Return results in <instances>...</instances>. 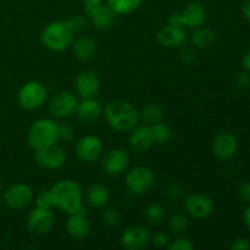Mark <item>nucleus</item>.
<instances>
[{
    "instance_id": "nucleus-19",
    "label": "nucleus",
    "mask_w": 250,
    "mask_h": 250,
    "mask_svg": "<svg viewBox=\"0 0 250 250\" xmlns=\"http://www.w3.org/2000/svg\"><path fill=\"white\" fill-rule=\"evenodd\" d=\"M155 38L159 45L164 48H181L186 44L188 36L185 27H173L166 24L159 29Z\"/></svg>"
},
{
    "instance_id": "nucleus-18",
    "label": "nucleus",
    "mask_w": 250,
    "mask_h": 250,
    "mask_svg": "<svg viewBox=\"0 0 250 250\" xmlns=\"http://www.w3.org/2000/svg\"><path fill=\"white\" fill-rule=\"evenodd\" d=\"M238 149V141L231 132H222L217 134L211 143L212 154L221 161L229 160L233 158Z\"/></svg>"
},
{
    "instance_id": "nucleus-22",
    "label": "nucleus",
    "mask_w": 250,
    "mask_h": 250,
    "mask_svg": "<svg viewBox=\"0 0 250 250\" xmlns=\"http://www.w3.org/2000/svg\"><path fill=\"white\" fill-rule=\"evenodd\" d=\"M181 12H182L183 21H185V27L194 29L203 26L207 21V9L202 2H189Z\"/></svg>"
},
{
    "instance_id": "nucleus-3",
    "label": "nucleus",
    "mask_w": 250,
    "mask_h": 250,
    "mask_svg": "<svg viewBox=\"0 0 250 250\" xmlns=\"http://www.w3.org/2000/svg\"><path fill=\"white\" fill-rule=\"evenodd\" d=\"M42 44L51 51H65L72 45L75 34L66 21H53L46 24L41 34Z\"/></svg>"
},
{
    "instance_id": "nucleus-27",
    "label": "nucleus",
    "mask_w": 250,
    "mask_h": 250,
    "mask_svg": "<svg viewBox=\"0 0 250 250\" xmlns=\"http://www.w3.org/2000/svg\"><path fill=\"white\" fill-rule=\"evenodd\" d=\"M116 15H129L141 7L143 0H105Z\"/></svg>"
},
{
    "instance_id": "nucleus-32",
    "label": "nucleus",
    "mask_w": 250,
    "mask_h": 250,
    "mask_svg": "<svg viewBox=\"0 0 250 250\" xmlns=\"http://www.w3.org/2000/svg\"><path fill=\"white\" fill-rule=\"evenodd\" d=\"M102 221L107 227H117L121 222V214L117 209L109 208L102 214Z\"/></svg>"
},
{
    "instance_id": "nucleus-20",
    "label": "nucleus",
    "mask_w": 250,
    "mask_h": 250,
    "mask_svg": "<svg viewBox=\"0 0 250 250\" xmlns=\"http://www.w3.org/2000/svg\"><path fill=\"white\" fill-rule=\"evenodd\" d=\"M129 146L134 153L143 154L154 146L153 132L148 125H137L129 131Z\"/></svg>"
},
{
    "instance_id": "nucleus-13",
    "label": "nucleus",
    "mask_w": 250,
    "mask_h": 250,
    "mask_svg": "<svg viewBox=\"0 0 250 250\" xmlns=\"http://www.w3.org/2000/svg\"><path fill=\"white\" fill-rule=\"evenodd\" d=\"M131 158L122 148L110 149L102 159V168L106 175L120 176L128 168Z\"/></svg>"
},
{
    "instance_id": "nucleus-10",
    "label": "nucleus",
    "mask_w": 250,
    "mask_h": 250,
    "mask_svg": "<svg viewBox=\"0 0 250 250\" xmlns=\"http://www.w3.org/2000/svg\"><path fill=\"white\" fill-rule=\"evenodd\" d=\"M34 160L41 167L46 170H59L67 163V153L62 146L55 143L46 148L36 150Z\"/></svg>"
},
{
    "instance_id": "nucleus-26",
    "label": "nucleus",
    "mask_w": 250,
    "mask_h": 250,
    "mask_svg": "<svg viewBox=\"0 0 250 250\" xmlns=\"http://www.w3.org/2000/svg\"><path fill=\"white\" fill-rule=\"evenodd\" d=\"M164 117H165V110L159 104L149 103L139 110V121L143 122L144 125H148V126H153L159 122H163Z\"/></svg>"
},
{
    "instance_id": "nucleus-40",
    "label": "nucleus",
    "mask_w": 250,
    "mask_h": 250,
    "mask_svg": "<svg viewBox=\"0 0 250 250\" xmlns=\"http://www.w3.org/2000/svg\"><path fill=\"white\" fill-rule=\"evenodd\" d=\"M236 83L239 88H242V89L248 88L250 85V75L248 71H244V72L238 73L236 77Z\"/></svg>"
},
{
    "instance_id": "nucleus-30",
    "label": "nucleus",
    "mask_w": 250,
    "mask_h": 250,
    "mask_svg": "<svg viewBox=\"0 0 250 250\" xmlns=\"http://www.w3.org/2000/svg\"><path fill=\"white\" fill-rule=\"evenodd\" d=\"M146 221L151 225H159L165 219V208L159 203H150L144 211Z\"/></svg>"
},
{
    "instance_id": "nucleus-11",
    "label": "nucleus",
    "mask_w": 250,
    "mask_h": 250,
    "mask_svg": "<svg viewBox=\"0 0 250 250\" xmlns=\"http://www.w3.org/2000/svg\"><path fill=\"white\" fill-rule=\"evenodd\" d=\"M27 229L36 236H43L51 231L55 224V215L51 209L36 207L27 216Z\"/></svg>"
},
{
    "instance_id": "nucleus-47",
    "label": "nucleus",
    "mask_w": 250,
    "mask_h": 250,
    "mask_svg": "<svg viewBox=\"0 0 250 250\" xmlns=\"http://www.w3.org/2000/svg\"><path fill=\"white\" fill-rule=\"evenodd\" d=\"M0 215H1V204H0Z\"/></svg>"
},
{
    "instance_id": "nucleus-9",
    "label": "nucleus",
    "mask_w": 250,
    "mask_h": 250,
    "mask_svg": "<svg viewBox=\"0 0 250 250\" xmlns=\"http://www.w3.org/2000/svg\"><path fill=\"white\" fill-rule=\"evenodd\" d=\"M104 150L103 141L98 136L88 134L77 141L75 146L76 158L83 164H93L102 156Z\"/></svg>"
},
{
    "instance_id": "nucleus-46",
    "label": "nucleus",
    "mask_w": 250,
    "mask_h": 250,
    "mask_svg": "<svg viewBox=\"0 0 250 250\" xmlns=\"http://www.w3.org/2000/svg\"><path fill=\"white\" fill-rule=\"evenodd\" d=\"M84 5H97V4H103L105 0H82Z\"/></svg>"
},
{
    "instance_id": "nucleus-1",
    "label": "nucleus",
    "mask_w": 250,
    "mask_h": 250,
    "mask_svg": "<svg viewBox=\"0 0 250 250\" xmlns=\"http://www.w3.org/2000/svg\"><path fill=\"white\" fill-rule=\"evenodd\" d=\"M103 114L107 125L119 133L129 132L139 124V110L128 100H110L105 105Z\"/></svg>"
},
{
    "instance_id": "nucleus-6",
    "label": "nucleus",
    "mask_w": 250,
    "mask_h": 250,
    "mask_svg": "<svg viewBox=\"0 0 250 250\" xmlns=\"http://www.w3.org/2000/svg\"><path fill=\"white\" fill-rule=\"evenodd\" d=\"M155 173L148 166H136L127 172L125 185L133 195H144L155 186Z\"/></svg>"
},
{
    "instance_id": "nucleus-42",
    "label": "nucleus",
    "mask_w": 250,
    "mask_h": 250,
    "mask_svg": "<svg viewBox=\"0 0 250 250\" xmlns=\"http://www.w3.org/2000/svg\"><path fill=\"white\" fill-rule=\"evenodd\" d=\"M229 249L232 250H249L250 243L246 238H236L229 246Z\"/></svg>"
},
{
    "instance_id": "nucleus-31",
    "label": "nucleus",
    "mask_w": 250,
    "mask_h": 250,
    "mask_svg": "<svg viewBox=\"0 0 250 250\" xmlns=\"http://www.w3.org/2000/svg\"><path fill=\"white\" fill-rule=\"evenodd\" d=\"M66 23L70 27L71 31L73 32V34L76 33H82L85 28H87L88 24V19L84 15H73L70 19L66 20Z\"/></svg>"
},
{
    "instance_id": "nucleus-37",
    "label": "nucleus",
    "mask_w": 250,
    "mask_h": 250,
    "mask_svg": "<svg viewBox=\"0 0 250 250\" xmlns=\"http://www.w3.org/2000/svg\"><path fill=\"white\" fill-rule=\"evenodd\" d=\"M170 237L166 232H156L154 236H151L150 242L153 243L154 247L159 249H164V248H167L168 243H170Z\"/></svg>"
},
{
    "instance_id": "nucleus-38",
    "label": "nucleus",
    "mask_w": 250,
    "mask_h": 250,
    "mask_svg": "<svg viewBox=\"0 0 250 250\" xmlns=\"http://www.w3.org/2000/svg\"><path fill=\"white\" fill-rule=\"evenodd\" d=\"M180 59L185 63H192L195 61V53L192 48H182L180 51Z\"/></svg>"
},
{
    "instance_id": "nucleus-23",
    "label": "nucleus",
    "mask_w": 250,
    "mask_h": 250,
    "mask_svg": "<svg viewBox=\"0 0 250 250\" xmlns=\"http://www.w3.org/2000/svg\"><path fill=\"white\" fill-rule=\"evenodd\" d=\"M72 50L76 58L82 62H88V61L93 60L97 53V43L94 39L90 36H82L78 37L76 41L72 43Z\"/></svg>"
},
{
    "instance_id": "nucleus-12",
    "label": "nucleus",
    "mask_w": 250,
    "mask_h": 250,
    "mask_svg": "<svg viewBox=\"0 0 250 250\" xmlns=\"http://www.w3.org/2000/svg\"><path fill=\"white\" fill-rule=\"evenodd\" d=\"M185 209L190 217L195 220H205L214 212V202L202 193H192L185 199Z\"/></svg>"
},
{
    "instance_id": "nucleus-36",
    "label": "nucleus",
    "mask_w": 250,
    "mask_h": 250,
    "mask_svg": "<svg viewBox=\"0 0 250 250\" xmlns=\"http://www.w3.org/2000/svg\"><path fill=\"white\" fill-rule=\"evenodd\" d=\"M59 141L71 142L75 138V129L67 124H58Z\"/></svg>"
},
{
    "instance_id": "nucleus-2",
    "label": "nucleus",
    "mask_w": 250,
    "mask_h": 250,
    "mask_svg": "<svg viewBox=\"0 0 250 250\" xmlns=\"http://www.w3.org/2000/svg\"><path fill=\"white\" fill-rule=\"evenodd\" d=\"M54 208L71 215L83 207L84 193L82 187L73 180H61L50 188Z\"/></svg>"
},
{
    "instance_id": "nucleus-28",
    "label": "nucleus",
    "mask_w": 250,
    "mask_h": 250,
    "mask_svg": "<svg viewBox=\"0 0 250 250\" xmlns=\"http://www.w3.org/2000/svg\"><path fill=\"white\" fill-rule=\"evenodd\" d=\"M167 226H168V229H170L173 234H176V236H181V234L187 232L188 226H189V221H188L186 215L180 214V212H176V214H172L170 217H168Z\"/></svg>"
},
{
    "instance_id": "nucleus-39",
    "label": "nucleus",
    "mask_w": 250,
    "mask_h": 250,
    "mask_svg": "<svg viewBox=\"0 0 250 250\" xmlns=\"http://www.w3.org/2000/svg\"><path fill=\"white\" fill-rule=\"evenodd\" d=\"M167 24L173 27H185V21H183L182 12H172L167 19Z\"/></svg>"
},
{
    "instance_id": "nucleus-24",
    "label": "nucleus",
    "mask_w": 250,
    "mask_h": 250,
    "mask_svg": "<svg viewBox=\"0 0 250 250\" xmlns=\"http://www.w3.org/2000/svg\"><path fill=\"white\" fill-rule=\"evenodd\" d=\"M84 199L92 209H103L110 202V189L102 183H94L87 189Z\"/></svg>"
},
{
    "instance_id": "nucleus-21",
    "label": "nucleus",
    "mask_w": 250,
    "mask_h": 250,
    "mask_svg": "<svg viewBox=\"0 0 250 250\" xmlns=\"http://www.w3.org/2000/svg\"><path fill=\"white\" fill-rule=\"evenodd\" d=\"M103 112H104V107L99 100H97L95 98H87V99H82L78 103L76 114L81 121L89 124V122L99 120Z\"/></svg>"
},
{
    "instance_id": "nucleus-33",
    "label": "nucleus",
    "mask_w": 250,
    "mask_h": 250,
    "mask_svg": "<svg viewBox=\"0 0 250 250\" xmlns=\"http://www.w3.org/2000/svg\"><path fill=\"white\" fill-rule=\"evenodd\" d=\"M34 202H36V207L38 208H46V209H51L54 208L53 205V197H51L50 189H42L34 195Z\"/></svg>"
},
{
    "instance_id": "nucleus-25",
    "label": "nucleus",
    "mask_w": 250,
    "mask_h": 250,
    "mask_svg": "<svg viewBox=\"0 0 250 250\" xmlns=\"http://www.w3.org/2000/svg\"><path fill=\"white\" fill-rule=\"evenodd\" d=\"M215 41H216V36H215L214 31L208 27H198V28H194L193 33L190 34V42H192L193 46L200 49V50L211 48Z\"/></svg>"
},
{
    "instance_id": "nucleus-15",
    "label": "nucleus",
    "mask_w": 250,
    "mask_h": 250,
    "mask_svg": "<svg viewBox=\"0 0 250 250\" xmlns=\"http://www.w3.org/2000/svg\"><path fill=\"white\" fill-rule=\"evenodd\" d=\"M66 232L75 241H83L90 234V224L87 219V209L83 205L78 211L68 215L65 224Z\"/></svg>"
},
{
    "instance_id": "nucleus-4",
    "label": "nucleus",
    "mask_w": 250,
    "mask_h": 250,
    "mask_svg": "<svg viewBox=\"0 0 250 250\" xmlns=\"http://www.w3.org/2000/svg\"><path fill=\"white\" fill-rule=\"evenodd\" d=\"M27 142L34 151L58 143V124L48 117L36 120L29 127Z\"/></svg>"
},
{
    "instance_id": "nucleus-43",
    "label": "nucleus",
    "mask_w": 250,
    "mask_h": 250,
    "mask_svg": "<svg viewBox=\"0 0 250 250\" xmlns=\"http://www.w3.org/2000/svg\"><path fill=\"white\" fill-rule=\"evenodd\" d=\"M242 14L250 22V0H244L243 5H242Z\"/></svg>"
},
{
    "instance_id": "nucleus-44",
    "label": "nucleus",
    "mask_w": 250,
    "mask_h": 250,
    "mask_svg": "<svg viewBox=\"0 0 250 250\" xmlns=\"http://www.w3.org/2000/svg\"><path fill=\"white\" fill-rule=\"evenodd\" d=\"M242 65H243L244 70L250 72V50L247 51L246 55H244L243 59H242Z\"/></svg>"
},
{
    "instance_id": "nucleus-7",
    "label": "nucleus",
    "mask_w": 250,
    "mask_h": 250,
    "mask_svg": "<svg viewBox=\"0 0 250 250\" xmlns=\"http://www.w3.org/2000/svg\"><path fill=\"white\" fill-rule=\"evenodd\" d=\"M78 103L80 102L75 93L61 90L56 93L49 102V114L53 119H67L76 114Z\"/></svg>"
},
{
    "instance_id": "nucleus-35",
    "label": "nucleus",
    "mask_w": 250,
    "mask_h": 250,
    "mask_svg": "<svg viewBox=\"0 0 250 250\" xmlns=\"http://www.w3.org/2000/svg\"><path fill=\"white\" fill-rule=\"evenodd\" d=\"M166 194H167L168 199L172 200V202H180L185 198V189H183L182 186L172 182L166 188Z\"/></svg>"
},
{
    "instance_id": "nucleus-34",
    "label": "nucleus",
    "mask_w": 250,
    "mask_h": 250,
    "mask_svg": "<svg viewBox=\"0 0 250 250\" xmlns=\"http://www.w3.org/2000/svg\"><path fill=\"white\" fill-rule=\"evenodd\" d=\"M168 250H193L194 249V244L187 237H183V234L178 236L177 238L170 241L167 247Z\"/></svg>"
},
{
    "instance_id": "nucleus-8",
    "label": "nucleus",
    "mask_w": 250,
    "mask_h": 250,
    "mask_svg": "<svg viewBox=\"0 0 250 250\" xmlns=\"http://www.w3.org/2000/svg\"><path fill=\"white\" fill-rule=\"evenodd\" d=\"M2 200L10 209L21 210L32 204L34 200V192L26 183H14L4 190Z\"/></svg>"
},
{
    "instance_id": "nucleus-41",
    "label": "nucleus",
    "mask_w": 250,
    "mask_h": 250,
    "mask_svg": "<svg viewBox=\"0 0 250 250\" xmlns=\"http://www.w3.org/2000/svg\"><path fill=\"white\" fill-rule=\"evenodd\" d=\"M238 195L243 202L250 204V182H243L239 186Z\"/></svg>"
},
{
    "instance_id": "nucleus-14",
    "label": "nucleus",
    "mask_w": 250,
    "mask_h": 250,
    "mask_svg": "<svg viewBox=\"0 0 250 250\" xmlns=\"http://www.w3.org/2000/svg\"><path fill=\"white\" fill-rule=\"evenodd\" d=\"M151 238L150 231L146 227L134 225L129 226L122 232L121 242L122 248L126 250H142L149 244Z\"/></svg>"
},
{
    "instance_id": "nucleus-45",
    "label": "nucleus",
    "mask_w": 250,
    "mask_h": 250,
    "mask_svg": "<svg viewBox=\"0 0 250 250\" xmlns=\"http://www.w3.org/2000/svg\"><path fill=\"white\" fill-rule=\"evenodd\" d=\"M243 221L244 225L247 226V229H250V204L248 205L246 210H244V214H243Z\"/></svg>"
},
{
    "instance_id": "nucleus-17",
    "label": "nucleus",
    "mask_w": 250,
    "mask_h": 250,
    "mask_svg": "<svg viewBox=\"0 0 250 250\" xmlns=\"http://www.w3.org/2000/svg\"><path fill=\"white\" fill-rule=\"evenodd\" d=\"M84 12L93 26L100 31L109 29L114 24L115 17L117 16L107 5H104V2L97 5H84Z\"/></svg>"
},
{
    "instance_id": "nucleus-5",
    "label": "nucleus",
    "mask_w": 250,
    "mask_h": 250,
    "mask_svg": "<svg viewBox=\"0 0 250 250\" xmlns=\"http://www.w3.org/2000/svg\"><path fill=\"white\" fill-rule=\"evenodd\" d=\"M48 99L46 87L39 81L26 82L17 93V104L26 111L38 110L45 104Z\"/></svg>"
},
{
    "instance_id": "nucleus-29",
    "label": "nucleus",
    "mask_w": 250,
    "mask_h": 250,
    "mask_svg": "<svg viewBox=\"0 0 250 250\" xmlns=\"http://www.w3.org/2000/svg\"><path fill=\"white\" fill-rule=\"evenodd\" d=\"M151 127V132H153L154 144L158 146H165L168 142L172 139V131L167 125L164 122H159V124L153 125Z\"/></svg>"
},
{
    "instance_id": "nucleus-16",
    "label": "nucleus",
    "mask_w": 250,
    "mask_h": 250,
    "mask_svg": "<svg viewBox=\"0 0 250 250\" xmlns=\"http://www.w3.org/2000/svg\"><path fill=\"white\" fill-rule=\"evenodd\" d=\"M75 90L81 99L95 98L99 94L100 80L93 70H83L75 80Z\"/></svg>"
}]
</instances>
